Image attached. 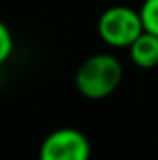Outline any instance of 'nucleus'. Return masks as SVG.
<instances>
[{"label":"nucleus","instance_id":"f257e3e1","mask_svg":"<svg viewBox=\"0 0 158 160\" xmlns=\"http://www.w3.org/2000/svg\"><path fill=\"white\" fill-rule=\"evenodd\" d=\"M123 78V65L114 54L99 52L86 58L75 75L77 89L87 99H104L112 95Z\"/></svg>","mask_w":158,"mask_h":160},{"label":"nucleus","instance_id":"f03ea898","mask_svg":"<svg viewBox=\"0 0 158 160\" xmlns=\"http://www.w3.org/2000/svg\"><path fill=\"white\" fill-rule=\"evenodd\" d=\"M97 30L108 47L128 48L143 32V24L140 11L128 6H112L99 17Z\"/></svg>","mask_w":158,"mask_h":160},{"label":"nucleus","instance_id":"7ed1b4c3","mask_svg":"<svg viewBox=\"0 0 158 160\" xmlns=\"http://www.w3.org/2000/svg\"><path fill=\"white\" fill-rule=\"evenodd\" d=\"M91 145L87 136L71 127L52 130L41 143L39 160H89Z\"/></svg>","mask_w":158,"mask_h":160},{"label":"nucleus","instance_id":"20e7f679","mask_svg":"<svg viewBox=\"0 0 158 160\" xmlns=\"http://www.w3.org/2000/svg\"><path fill=\"white\" fill-rule=\"evenodd\" d=\"M130 60L141 69H153L158 65V36L151 32H141L138 39L128 47Z\"/></svg>","mask_w":158,"mask_h":160},{"label":"nucleus","instance_id":"39448f33","mask_svg":"<svg viewBox=\"0 0 158 160\" xmlns=\"http://www.w3.org/2000/svg\"><path fill=\"white\" fill-rule=\"evenodd\" d=\"M140 17L143 30L158 36V0H143L140 8Z\"/></svg>","mask_w":158,"mask_h":160},{"label":"nucleus","instance_id":"423d86ee","mask_svg":"<svg viewBox=\"0 0 158 160\" xmlns=\"http://www.w3.org/2000/svg\"><path fill=\"white\" fill-rule=\"evenodd\" d=\"M13 52V36L4 21H0V65L9 60Z\"/></svg>","mask_w":158,"mask_h":160}]
</instances>
